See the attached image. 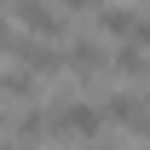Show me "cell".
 Listing matches in <instances>:
<instances>
[{
	"label": "cell",
	"instance_id": "1",
	"mask_svg": "<svg viewBox=\"0 0 150 150\" xmlns=\"http://www.w3.org/2000/svg\"><path fill=\"white\" fill-rule=\"evenodd\" d=\"M98 133H104V110H93L87 98H69L46 121V139H98Z\"/></svg>",
	"mask_w": 150,
	"mask_h": 150
},
{
	"label": "cell",
	"instance_id": "2",
	"mask_svg": "<svg viewBox=\"0 0 150 150\" xmlns=\"http://www.w3.org/2000/svg\"><path fill=\"white\" fill-rule=\"evenodd\" d=\"M18 23L29 29V35L40 40H58L69 23H64V12H52V0H18Z\"/></svg>",
	"mask_w": 150,
	"mask_h": 150
},
{
	"label": "cell",
	"instance_id": "3",
	"mask_svg": "<svg viewBox=\"0 0 150 150\" xmlns=\"http://www.w3.org/2000/svg\"><path fill=\"white\" fill-rule=\"evenodd\" d=\"M104 121L133 127V133H144V139H150V110H144V98H133V93H115L110 104H104Z\"/></svg>",
	"mask_w": 150,
	"mask_h": 150
},
{
	"label": "cell",
	"instance_id": "4",
	"mask_svg": "<svg viewBox=\"0 0 150 150\" xmlns=\"http://www.w3.org/2000/svg\"><path fill=\"white\" fill-rule=\"evenodd\" d=\"M12 52L23 58V69H35V75H58L64 69V52H52V40H12Z\"/></svg>",
	"mask_w": 150,
	"mask_h": 150
},
{
	"label": "cell",
	"instance_id": "5",
	"mask_svg": "<svg viewBox=\"0 0 150 150\" xmlns=\"http://www.w3.org/2000/svg\"><path fill=\"white\" fill-rule=\"evenodd\" d=\"M64 69H69L75 81H98V69H104V52L81 40V46H69V52H64Z\"/></svg>",
	"mask_w": 150,
	"mask_h": 150
},
{
	"label": "cell",
	"instance_id": "6",
	"mask_svg": "<svg viewBox=\"0 0 150 150\" xmlns=\"http://www.w3.org/2000/svg\"><path fill=\"white\" fill-rule=\"evenodd\" d=\"M115 75H121V81H150V52L127 40V46L115 52Z\"/></svg>",
	"mask_w": 150,
	"mask_h": 150
},
{
	"label": "cell",
	"instance_id": "7",
	"mask_svg": "<svg viewBox=\"0 0 150 150\" xmlns=\"http://www.w3.org/2000/svg\"><path fill=\"white\" fill-rule=\"evenodd\" d=\"M133 23H139V12H127V6H104L98 12V29L110 40H133Z\"/></svg>",
	"mask_w": 150,
	"mask_h": 150
},
{
	"label": "cell",
	"instance_id": "8",
	"mask_svg": "<svg viewBox=\"0 0 150 150\" xmlns=\"http://www.w3.org/2000/svg\"><path fill=\"white\" fill-rule=\"evenodd\" d=\"M40 133H46V110H29L18 121V139H40Z\"/></svg>",
	"mask_w": 150,
	"mask_h": 150
},
{
	"label": "cell",
	"instance_id": "9",
	"mask_svg": "<svg viewBox=\"0 0 150 150\" xmlns=\"http://www.w3.org/2000/svg\"><path fill=\"white\" fill-rule=\"evenodd\" d=\"M133 46H144V52H150V18H139V23H133Z\"/></svg>",
	"mask_w": 150,
	"mask_h": 150
},
{
	"label": "cell",
	"instance_id": "10",
	"mask_svg": "<svg viewBox=\"0 0 150 150\" xmlns=\"http://www.w3.org/2000/svg\"><path fill=\"white\" fill-rule=\"evenodd\" d=\"M52 6H69V12H98V0H52Z\"/></svg>",
	"mask_w": 150,
	"mask_h": 150
},
{
	"label": "cell",
	"instance_id": "11",
	"mask_svg": "<svg viewBox=\"0 0 150 150\" xmlns=\"http://www.w3.org/2000/svg\"><path fill=\"white\" fill-rule=\"evenodd\" d=\"M12 40H18V35H12V29L0 23V52H12Z\"/></svg>",
	"mask_w": 150,
	"mask_h": 150
},
{
	"label": "cell",
	"instance_id": "12",
	"mask_svg": "<svg viewBox=\"0 0 150 150\" xmlns=\"http://www.w3.org/2000/svg\"><path fill=\"white\" fill-rule=\"evenodd\" d=\"M144 110H150V93H144Z\"/></svg>",
	"mask_w": 150,
	"mask_h": 150
}]
</instances>
